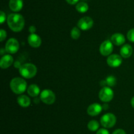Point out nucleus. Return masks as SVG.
<instances>
[{"mask_svg": "<svg viewBox=\"0 0 134 134\" xmlns=\"http://www.w3.org/2000/svg\"><path fill=\"white\" fill-rule=\"evenodd\" d=\"M114 97V92L109 87H103L99 93V97L102 101L107 102L111 101Z\"/></svg>", "mask_w": 134, "mask_h": 134, "instance_id": "6", "label": "nucleus"}, {"mask_svg": "<svg viewBox=\"0 0 134 134\" xmlns=\"http://www.w3.org/2000/svg\"><path fill=\"white\" fill-rule=\"evenodd\" d=\"M76 9L79 13H85L88 10V5L85 2H79L76 5Z\"/></svg>", "mask_w": 134, "mask_h": 134, "instance_id": "19", "label": "nucleus"}, {"mask_svg": "<svg viewBox=\"0 0 134 134\" xmlns=\"http://www.w3.org/2000/svg\"><path fill=\"white\" fill-rule=\"evenodd\" d=\"M116 122V118L112 113H107L102 116L101 118V124L106 128H111L113 127Z\"/></svg>", "mask_w": 134, "mask_h": 134, "instance_id": "4", "label": "nucleus"}, {"mask_svg": "<svg viewBox=\"0 0 134 134\" xmlns=\"http://www.w3.org/2000/svg\"><path fill=\"white\" fill-rule=\"evenodd\" d=\"M10 87L13 93L16 94H21L26 90L27 83L26 80L22 78H14L10 82Z\"/></svg>", "mask_w": 134, "mask_h": 134, "instance_id": "2", "label": "nucleus"}, {"mask_svg": "<svg viewBox=\"0 0 134 134\" xmlns=\"http://www.w3.org/2000/svg\"><path fill=\"white\" fill-rule=\"evenodd\" d=\"M120 55L123 58H129L133 53V49L129 44H125L120 49Z\"/></svg>", "mask_w": 134, "mask_h": 134, "instance_id": "16", "label": "nucleus"}, {"mask_svg": "<svg viewBox=\"0 0 134 134\" xmlns=\"http://www.w3.org/2000/svg\"><path fill=\"white\" fill-rule=\"evenodd\" d=\"M27 92L31 97H37L40 93V89L36 84H31L27 89Z\"/></svg>", "mask_w": 134, "mask_h": 134, "instance_id": "18", "label": "nucleus"}, {"mask_svg": "<svg viewBox=\"0 0 134 134\" xmlns=\"http://www.w3.org/2000/svg\"><path fill=\"white\" fill-rule=\"evenodd\" d=\"M17 102L18 105L21 106L22 107H27L30 105V99L27 96L25 95H21L17 99Z\"/></svg>", "mask_w": 134, "mask_h": 134, "instance_id": "17", "label": "nucleus"}, {"mask_svg": "<svg viewBox=\"0 0 134 134\" xmlns=\"http://www.w3.org/2000/svg\"><path fill=\"white\" fill-rule=\"evenodd\" d=\"M122 57L117 54L109 55L107 59V63L108 65L113 68L119 67L122 64Z\"/></svg>", "mask_w": 134, "mask_h": 134, "instance_id": "10", "label": "nucleus"}, {"mask_svg": "<svg viewBox=\"0 0 134 134\" xmlns=\"http://www.w3.org/2000/svg\"><path fill=\"white\" fill-rule=\"evenodd\" d=\"M94 24L92 18L89 17H84L81 18L77 22V26L82 30H88L91 28Z\"/></svg>", "mask_w": 134, "mask_h": 134, "instance_id": "8", "label": "nucleus"}, {"mask_svg": "<svg viewBox=\"0 0 134 134\" xmlns=\"http://www.w3.org/2000/svg\"><path fill=\"white\" fill-rule=\"evenodd\" d=\"M7 24L9 28L13 32H20L24 27V18L21 14L17 13H12L7 17Z\"/></svg>", "mask_w": 134, "mask_h": 134, "instance_id": "1", "label": "nucleus"}, {"mask_svg": "<svg viewBox=\"0 0 134 134\" xmlns=\"http://www.w3.org/2000/svg\"><path fill=\"white\" fill-rule=\"evenodd\" d=\"M81 35L80 29L77 27H74L71 31V36L73 39H77L79 38Z\"/></svg>", "mask_w": 134, "mask_h": 134, "instance_id": "22", "label": "nucleus"}, {"mask_svg": "<svg viewBox=\"0 0 134 134\" xmlns=\"http://www.w3.org/2000/svg\"><path fill=\"white\" fill-rule=\"evenodd\" d=\"M113 134H126V133L125 131L123 130L122 129H117V130H115Z\"/></svg>", "mask_w": 134, "mask_h": 134, "instance_id": "27", "label": "nucleus"}, {"mask_svg": "<svg viewBox=\"0 0 134 134\" xmlns=\"http://www.w3.org/2000/svg\"><path fill=\"white\" fill-rule=\"evenodd\" d=\"M9 8L14 12H18L23 7L22 0H10L9 1Z\"/></svg>", "mask_w": 134, "mask_h": 134, "instance_id": "15", "label": "nucleus"}, {"mask_svg": "<svg viewBox=\"0 0 134 134\" xmlns=\"http://www.w3.org/2000/svg\"><path fill=\"white\" fill-rule=\"evenodd\" d=\"M40 99L44 104L52 105L55 102L56 95L50 89H44L40 93Z\"/></svg>", "mask_w": 134, "mask_h": 134, "instance_id": "5", "label": "nucleus"}, {"mask_svg": "<svg viewBox=\"0 0 134 134\" xmlns=\"http://www.w3.org/2000/svg\"><path fill=\"white\" fill-rule=\"evenodd\" d=\"M13 63V58L10 55H5L0 60V66L3 69L8 68L12 65Z\"/></svg>", "mask_w": 134, "mask_h": 134, "instance_id": "13", "label": "nucleus"}, {"mask_svg": "<svg viewBox=\"0 0 134 134\" xmlns=\"http://www.w3.org/2000/svg\"><path fill=\"white\" fill-rule=\"evenodd\" d=\"M127 38H128V40L134 43V28L131 29L128 31V34H127Z\"/></svg>", "mask_w": 134, "mask_h": 134, "instance_id": "23", "label": "nucleus"}, {"mask_svg": "<svg viewBox=\"0 0 134 134\" xmlns=\"http://www.w3.org/2000/svg\"><path fill=\"white\" fill-rule=\"evenodd\" d=\"M103 107L99 103L91 104L87 109V113L92 116H96L100 114Z\"/></svg>", "mask_w": 134, "mask_h": 134, "instance_id": "12", "label": "nucleus"}, {"mask_svg": "<svg viewBox=\"0 0 134 134\" xmlns=\"http://www.w3.org/2000/svg\"><path fill=\"white\" fill-rule=\"evenodd\" d=\"M96 134H109L108 130H107L106 129H99L98 131H97Z\"/></svg>", "mask_w": 134, "mask_h": 134, "instance_id": "26", "label": "nucleus"}, {"mask_svg": "<svg viewBox=\"0 0 134 134\" xmlns=\"http://www.w3.org/2000/svg\"><path fill=\"white\" fill-rule=\"evenodd\" d=\"M99 127V123L96 120H91L88 123V128L92 131H95L98 130Z\"/></svg>", "mask_w": 134, "mask_h": 134, "instance_id": "20", "label": "nucleus"}, {"mask_svg": "<svg viewBox=\"0 0 134 134\" xmlns=\"http://www.w3.org/2000/svg\"><path fill=\"white\" fill-rule=\"evenodd\" d=\"M131 105H132V107L134 109V97L132 99V100H131Z\"/></svg>", "mask_w": 134, "mask_h": 134, "instance_id": "30", "label": "nucleus"}, {"mask_svg": "<svg viewBox=\"0 0 134 134\" xmlns=\"http://www.w3.org/2000/svg\"><path fill=\"white\" fill-rule=\"evenodd\" d=\"M37 69L35 65L31 63H26L19 67V73L23 78L30 79L37 74Z\"/></svg>", "mask_w": 134, "mask_h": 134, "instance_id": "3", "label": "nucleus"}, {"mask_svg": "<svg viewBox=\"0 0 134 134\" xmlns=\"http://www.w3.org/2000/svg\"><path fill=\"white\" fill-rule=\"evenodd\" d=\"M27 42L31 47L37 48L41 45V39L36 34H30L27 38Z\"/></svg>", "mask_w": 134, "mask_h": 134, "instance_id": "11", "label": "nucleus"}, {"mask_svg": "<svg viewBox=\"0 0 134 134\" xmlns=\"http://www.w3.org/2000/svg\"><path fill=\"white\" fill-rule=\"evenodd\" d=\"M66 1L70 5H75L78 3L79 0H66Z\"/></svg>", "mask_w": 134, "mask_h": 134, "instance_id": "29", "label": "nucleus"}, {"mask_svg": "<svg viewBox=\"0 0 134 134\" xmlns=\"http://www.w3.org/2000/svg\"><path fill=\"white\" fill-rule=\"evenodd\" d=\"M35 31H36V27L35 26H30L29 28V32L30 34H35Z\"/></svg>", "mask_w": 134, "mask_h": 134, "instance_id": "28", "label": "nucleus"}, {"mask_svg": "<svg viewBox=\"0 0 134 134\" xmlns=\"http://www.w3.org/2000/svg\"><path fill=\"white\" fill-rule=\"evenodd\" d=\"M0 35H0V40H1V42H3L6 38L7 32L3 29H1V30H0Z\"/></svg>", "mask_w": 134, "mask_h": 134, "instance_id": "24", "label": "nucleus"}, {"mask_svg": "<svg viewBox=\"0 0 134 134\" xmlns=\"http://www.w3.org/2000/svg\"><path fill=\"white\" fill-rule=\"evenodd\" d=\"M113 51V43L109 40L104 41L99 47L100 53L103 56H109Z\"/></svg>", "mask_w": 134, "mask_h": 134, "instance_id": "9", "label": "nucleus"}, {"mask_svg": "<svg viewBox=\"0 0 134 134\" xmlns=\"http://www.w3.org/2000/svg\"><path fill=\"white\" fill-rule=\"evenodd\" d=\"M19 43L14 38H10L5 44V51L9 54H14L19 49Z\"/></svg>", "mask_w": 134, "mask_h": 134, "instance_id": "7", "label": "nucleus"}, {"mask_svg": "<svg viewBox=\"0 0 134 134\" xmlns=\"http://www.w3.org/2000/svg\"><path fill=\"white\" fill-rule=\"evenodd\" d=\"M125 37L120 33H116L111 36V42L115 45H122L125 43Z\"/></svg>", "mask_w": 134, "mask_h": 134, "instance_id": "14", "label": "nucleus"}, {"mask_svg": "<svg viewBox=\"0 0 134 134\" xmlns=\"http://www.w3.org/2000/svg\"><path fill=\"white\" fill-rule=\"evenodd\" d=\"M105 80L106 85H108L109 87H113L115 86L116 84V78L113 76H107V78Z\"/></svg>", "mask_w": 134, "mask_h": 134, "instance_id": "21", "label": "nucleus"}, {"mask_svg": "<svg viewBox=\"0 0 134 134\" xmlns=\"http://www.w3.org/2000/svg\"><path fill=\"white\" fill-rule=\"evenodd\" d=\"M6 20V15H5V13L3 11H1L0 12V23L3 24Z\"/></svg>", "mask_w": 134, "mask_h": 134, "instance_id": "25", "label": "nucleus"}]
</instances>
